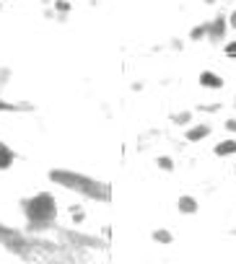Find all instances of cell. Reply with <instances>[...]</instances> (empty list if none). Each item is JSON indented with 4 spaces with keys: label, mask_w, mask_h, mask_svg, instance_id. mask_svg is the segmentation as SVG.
Wrapping results in <instances>:
<instances>
[{
    "label": "cell",
    "mask_w": 236,
    "mask_h": 264,
    "mask_svg": "<svg viewBox=\"0 0 236 264\" xmlns=\"http://www.w3.org/2000/svg\"><path fill=\"white\" fill-rule=\"evenodd\" d=\"M236 150V142H223V145H218V153L226 155V153H234Z\"/></svg>",
    "instance_id": "1"
},
{
    "label": "cell",
    "mask_w": 236,
    "mask_h": 264,
    "mask_svg": "<svg viewBox=\"0 0 236 264\" xmlns=\"http://www.w3.org/2000/svg\"><path fill=\"white\" fill-rule=\"evenodd\" d=\"M202 83H205V86H220V80L216 78V75H210V73L202 75Z\"/></svg>",
    "instance_id": "2"
},
{
    "label": "cell",
    "mask_w": 236,
    "mask_h": 264,
    "mask_svg": "<svg viewBox=\"0 0 236 264\" xmlns=\"http://www.w3.org/2000/svg\"><path fill=\"white\" fill-rule=\"evenodd\" d=\"M11 163V155L8 153H0V166H8Z\"/></svg>",
    "instance_id": "3"
},
{
    "label": "cell",
    "mask_w": 236,
    "mask_h": 264,
    "mask_svg": "<svg viewBox=\"0 0 236 264\" xmlns=\"http://www.w3.org/2000/svg\"><path fill=\"white\" fill-rule=\"evenodd\" d=\"M228 55H236V44H231V47H228Z\"/></svg>",
    "instance_id": "4"
},
{
    "label": "cell",
    "mask_w": 236,
    "mask_h": 264,
    "mask_svg": "<svg viewBox=\"0 0 236 264\" xmlns=\"http://www.w3.org/2000/svg\"><path fill=\"white\" fill-rule=\"evenodd\" d=\"M231 21H234V26H236V13H234V18H231Z\"/></svg>",
    "instance_id": "5"
}]
</instances>
